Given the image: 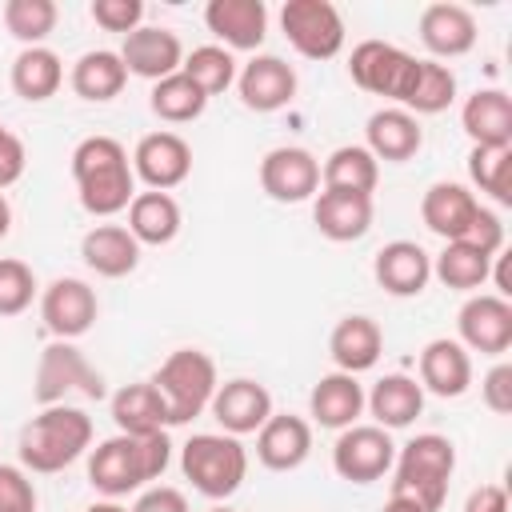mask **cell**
Here are the masks:
<instances>
[{"label":"cell","mask_w":512,"mask_h":512,"mask_svg":"<svg viewBox=\"0 0 512 512\" xmlns=\"http://www.w3.org/2000/svg\"><path fill=\"white\" fill-rule=\"evenodd\" d=\"M100 316L96 288L76 276H60L40 292V320L56 340H80Z\"/></svg>","instance_id":"cell-12"},{"label":"cell","mask_w":512,"mask_h":512,"mask_svg":"<svg viewBox=\"0 0 512 512\" xmlns=\"http://www.w3.org/2000/svg\"><path fill=\"white\" fill-rule=\"evenodd\" d=\"M72 180H76L80 208L100 220L124 212L136 196L132 160L116 136H84L72 148Z\"/></svg>","instance_id":"cell-2"},{"label":"cell","mask_w":512,"mask_h":512,"mask_svg":"<svg viewBox=\"0 0 512 512\" xmlns=\"http://www.w3.org/2000/svg\"><path fill=\"white\" fill-rule=\"evenodd\" d=\"M384 352V332L372 316H344L336 320L332 336H328V356L336 364V372H348V376H360L368 368H376Z\"/></svg>","instance_id":"cell-27"},{"label":"cell","mask_w":512,"mask_h":512,"mask_svg":"<svg viewBox=\"0 0 512 512\" xmlns=\"http://www.w3.org/2000/svg\"><path fill=\"white\" fill-rule=\"evenodd\" d=\"M420 44L432 52V60H456V56H468L476 48V16L472 8L464 4H452V0H440V4H428L420 12Z\"/></svg>","instance_id":"cell-19"},{"label":"cell","mask_w":512,"mask_h":512,"mask_svg":"<svg viewBox=\"0 0 512 512\" xmlns=\"http://www.w3.org/2000/svg\"><path fill=\"white\" fill-rule=\"evenodd\" d=\"M312 452V424L292 412H272L256 432V460L272 472H292Z\"/></svg>","instance_id":"cell-22"},{"label":"cell","mask_w":512,"mask_h":512,"mask_svg":"<svg viewBox=\"0 0 512 512\" xmlns=\"http://www.w3.org/2000/svg\"><path fill=\"white\" fill-rule=\"evenodd\" d=\"M72 92L80 100H92V104H104V100H116L128 84V68L120 60V52L112 48H92L84 52L76 64H72Z\"/></svg>","instance_id":"cell-31"},{"label":"cell","mask_w":512,"mask_h":512,"mask_svg":"<svg viewBox=\"0 0 512 512\" xmlns=\"http://www.w3.org/2000/svg\"><path fill=\"white\" fill-rule=\"evenodd\" d=\"M0 136H4V124H0Z\"/></svg>","instance_id":"cell-54"},{"label":"cell","mask_w":512,"mask_h":512,"mask_svg":"<svg viewBox=\"0 0 512 512\" xmlns=\"http://www.w3.org/2000/svg\"><path fill=\"white\" fill-rule=\"evenodd\" d=\"M380 512H424L420 504H412V500H404V496H392L388 492V500H384V508Z\"/></svg>","instance_id":"cell-50"},{"label":"cell","mask_w":512,"mask_h":512,"mask_svg":"<svg viewBox=\"0 0 512 512\" xmlns=\"http://www.w3.org/2000/svg\"><path fill=\"white\" fill-rule=\"evenodd\" d=\"M72 392H80L88 400H100L104 396V376L88 364V356L72 340H52L36 360L32 396H36L40 408H48V404H64Z\"/></svg>","instance_id":"cell-7"},{"label":"cell","mask_w":512,"mask_h":512,"mask_svg":"<svg viewBox=\"0 0 512 512\" xmlns=\"http://www.w3.org/2000/svg\"><path fill=\"white\" fill-rule=\"evenodd\" d=\"M128 512H192L188 508V496L180 488H168V484H156L148 492L136 496V504Z\"/></svg>","instance_id":"cell-48"},{"label":"cell","mask_w":512,"mask_h":512,"mask_svg":"<svg viewBox=\"0 0 512 512\" xmlns=\"http://www.w3.org/2000/svg\"><path fill=\"white\" fill-rule=\"evenodd\" d=\"M312 220L320 228V236L336 240V244H348V240H360L368 228H372V196H360V192H316L312 200Z\"/></svg>","instance_id":"cell-29"},{"label":"cell","mask_w":512,"mask_h":512,"mask_svg":"<svg viewBox=\"0 0 512 512\" xmlns=\"http://www.w3.org/2000/svg\"><path fill=\"white\" fill-rule=\"evenodd\" d=\"M56 20H60V8L52 0H8L4 4V28L24 48H40L56 32Z\"/></svg>","instance_id":"cell-40"},{"label":"cell","mask_w":512,"mask_h":512,"mask_svg":"<svg viewBox=\"0 0 512 512\" xmlns=\"http://www.w3.org/2000/svg\"><path fill=\"white\" fill-rule=\"evenodd\" d=\"M84 512H128L124 504H116V500H96V504H88Z\"/></svg>","instance_id":"cell-52"},{"label":"cell","mask_w":512,"mask_h":512,"mask_svg":"<svg viewBox=\"0 0 512 512\" xmlns=\"http://www.w3.org/2000/svg\"><path fill=\"white\" fill-rule=\"evenodd\" d=\"M208 512H232V508H224V504H216V508H208Z\"/></svg>","instance_id":"cell-53"},{"label":"cell","mask_w":512,"mask_h":512,"mask_svg":"<svg viewBox=\"0 0 512 512\" xmlns=\"http://www.w3.org/2000/svg\"><path fill=\"white\" fill-rule=\"evenodd\" d=\"M212 416L216 424L228 432V436H248V432H260L264 420L272 416V392L260 384V380H248V376H236V380H224L212 396Z\"/></svg>","instance_id":"cell-18"},{"label":"cell","mask_w":512,"mask_h":512,"mask_svg":"<svg viewBox=\"0 0 512 512\" xmlns=\"http://www.w3.org/2000/svg\"><path fill=\"white\" fill-rule=\"evenodd\" d=\"M24 168H28L24 140H20L16 132H8V128H4V136H0V192H4V188H12V184L24 176Z\"/></svg>","instance_id":"cell-47"},{"label":"cell","mask_w":512,"mask_h":512,"mask_svg":"<svg viewBox=\"0 0 512 512\" xmlns=\"http://www.w3.org/2000/svg\"><path fill=\"white\" fill-rule=\"evenodd\" d=\"M456 472V448L440 432H420L404 448H396L392 464V496L420 504L424 512H440L448 496V480Z\"/></svg>","instance_id":"cell-4"},{"label":"cell","mask_w":512,"mask_h":512,"mask_svg":"<svg viewBox=\"0 0 512 512\" xmlns=\"http://www.w3.org/2000/svg\"><path fill=\"white\" fill-rule=\"evenodd\" d=\"M260 188L276 204H304L320 192V160L300 144H280L260 160Z\"/></svg>","instance_id":"cell-11"},{"label":"cell","mask_w":512,"mask_h":512,"mask_svg":"<svg viewBox=\"0 0 512 512\" xmlns=\"http://www.w3.org/2000/svg\"><path fill=\"white\" fill-rule=\"evenodd\" d=\"M92 448V416L72 404L40 408L20 432V468L36 476L64 472Z\"/></svg>","instance_id":"cell-3"},{"label":"cell","mask_w":512,"mask_h":512,"mask_svg":"<svg viewBox=\"0 0 512 512\" xmlns=\"http://www.w3.org/2000/svg\"><path fill=\"white\" fill-rule=\"evenodd\" d=\"M12 232V204L4 200V192H0V240Z\"/></svg>","instance_id":"cell-51"},{"label":"cell","mask_w":512,"mask_h":512,"mask_svg":"<svg viewBox=\"0 0 512 512\" xmlns=\"http://www.w3.org/2000/svg\"><path fill=\"white\" fill-rule=\"evenodd\" d=\"M80 256H84V264H88L96 276L120 280V276L136 272V264H140V244H136V236H132L124 224H96V228L84 232Z\"/></svg>","instance_id":"cell-30"},{"label":"cell","mask_w":512,"mask_h":512,"mask_svg":"<svg viewBox=\"0 0 512 512\" xmlns=\"http://www.w3.org/2000/svg\"><path fill=\"white\" fill-rule=\"evenodd\" d=\"M92 20L104 28V32H136L144 24V4L140 0H92Z\"/></svg>","instance_id":"cell-43"},{"label":"cell","mask_w":512,"mask_h":512,"mask_svg":"<svg viewBox=\"0 0 512 512\" xmlns=\"http://www.w3.org/2000/svg\"><path fill=\"white\" fill-rule=\"evenodd\" d=\"M152 388L160 392L164 408H168V428L176 424H192L216 396L220 380H216V360L200 348H176L156 372H152Z\"/></svg>","instance_id":"cell-5"},{"label":"cell","mask_w":512,"mask_h":512,"mask_svg":"<svg viewBox=\"0 0 512 512\" xmlns=\"http://www.w3.org/2000/svg\"><path fill=\"white\" fill-rule=\"evenodd\" d=\"M420 388L444 400H456L472 388V356L460 340L436 336L420 352Z\"/></svg>","instance_id":"cell-23"},{"label":"cell","mask_w":512,"mask_h":512,"mask_svg":"<svg viewBox=\"0 0 512 512\" xmlns=\"http://www.w3.org/2000/svg\"><path fill=\"white\" fill-rule=\"evenodd\" d=\"M480 212V200L472 188L456 184V180H436L428 184V192L420 196V220L428 232H436L444 244L448 240H464L472 220Z\"/></svg>","instance_id":"cell-20"},{"label":"cell","mask_w":512,"mask_h":512,"mask_svg":"<svg viewBox=\"0 0 512 512\" xmlns=\"http://www.w3.org/2000/svg\"><path fill=\"white\" fill-rule=\"evenodd\" d=\"M236 92L240 104L252 112H280L296 96V72L272 52H256L240 72H236Z\"/></svg>","instance_id":"cell-16"},{"label":"cell","mask_w":512,"mask_h":512,"mask_svg":"<svg viewBox=\"0 0 512 512\" xmlns=\"http://www.w3.org/2000/svg\"><path fill=\"white\" fill-rule=\"evenodd\" d=\"M456 332L468 352L504 356L512 348V304L496 292H476L456 312Z\"/></svg>","instance_id":"cell-13"},{"label":"cell","mask_w":512,"mask_h":512,"mask_svg":"<svg viewBox=\"0 0 512 512\" xmlns=\"http://www.w3.org/2000/svg\"><path fill=\"white\" fill-rule=\"evenodd\" d=\"M8 80H12V92L20 96V100H28V104H44V100H52L56 92H60V84H64V64H60V56L52 52V48H24L16 60H12V72H8Z\"/></svg>","instance_id":"cell-34"},{"label":"cell","mask_w":512,"mask_h":512,"mask_svg":"<svg viewBox=\"0 0 512 512\" xmlns=\"http://www.w3.org/2000/svg\"><path fill=\"white\" fill-rule=\"evenodd\" d=\"M468 180L496 204H512V148H472Z\"/></svg>","instance_id":"cell-41"},{"label":"cell","mask_w":512,"mask_h":512,"mask_svg":"<svg viewBox=\"0 0 512 512\" xmlns=\"http://www.w3.org/2000/svg\"><path fill=\"white\" fill-rule=\"evenodd\" d=\"M396 464V444L380 424H352L332 444V468L348 484H372Z\"/></svg>","instance_id":"cell-10"},{"label":"cell","mask_w":512,"mask_h":512,"mask_svg":"<svg viewBox=\"0 0 512 512\" xmlns=\"http://www.w3.org/2000/svg\"><path fill=\"white\" fill-rule=\"evenodd\" d=\"M480 400H484V408L496 412V416H508V412H512V364H508V360H500V364H492V368L484 372V380H480Z\"/></svg>","instance_id":"cell-45"},{"label":"cell","mask_w":512,"mask_h":512,"mask_svg":"<svg viewBox=\"0 0 512 512\" xmlns=\"http://www.w3.org/2000/svg\"><path fill=\"white\" fill-rule=\"evenodd\" d=\"M464 512H508V492L504 484H480L468 492Z\"/></svg>","instance_id":"cell-49"},{"label":"cell","mask_w":512,"mask_h":512,"mask_svg":"<svg viewBox=\"0 0 512 512\" xmlns=\"http://www.w3.org/2000/svg\"><path fill=\"white\" fill-rule=\"evenodd\" d=\"M0 512H36V484L20 464H0Z\"/></svg>","instance_id":"cell-44"},{"label":"cell","mask_w":512,"mask_h":512,"mask_svg":"<svg viewBox=\"0 0 512 512\" xmlns=\"http://www.w3.org/2000/svg\"><path fill=\"white\" fill-rule=\"evenodd\" d=\"M492 260L488 252H480L476 244L468 240H448L440 256H432V276L444 284V288H456V292H476L488 284V272H492Z\"/></svg>","instance_id":"cell-36"},{"label":"cell","mask_w":512,"mask_h":512,"mask_svg":"<svg viewBox=\"0 0 512 512\" xmlns=\"http://www.w3.org/2000/svg\"><path fill=\"white\" fill-rule=\"evenodd\" d=\"M416 56L388 44V40H360L348 56V76L356 88L372 92V96H384V100H396V108L404 104L408 88H412V76H416Z\"/></svg>","instance_id":"cell-8"},{"label":"cell","mask_w":512,"mask_h":512,"mask_svg":"<svg viewBox=\"0 0 512 512\" xmlns=\"http://www.w3.org/2000/svg\"><path fill=\"white\" fill-rule=\"evenodd\" d=\"M120 60L128 68V76H140V80H164L172 72H180L184 64V44L172 28H160V24H140L136 32L124 36L120 44Z\"/></svg>","instance_id":"cell-15"},{"label":"cell","mask_w":512,"mask_h":512,"mask_svg":"<svg viewBox=\"0 0 512 512\" xmlns=\"http://www.w3.org/2000/svg\"><path fill=\"white\" fill-rule=\"evenodd\" d=\"M468 244H476L480 252H488V256H496V252H504V224H500V216L492 212V208H484L480 204V212H476V220H472V228H468V236H464Z\"/></svg>","instance_id":"cell-46"},{"label":"cell","mask_w":512,"mask_h":512,"mask_svg":"<svg viewBox=\"0 0 512 512\" xmlns=\"http://www.w3.org/2000/svg\"><path fill=\"white\" fill-rule=\"evenodd\" d=\"M364 412V384L348 372H328L312 384L308 392V416L320 424V428H332V432H344L360 420Z\"/></svg>","instance_id":"cell-26"},{"label":"cell","mask_w":512,"mask_h":512,"mask_svg":"<svg viewBox=\"0 0 512 512\" xmlns=\"http://www.w3.org/2000/svg\"><path fill=\"white\" fill-rule=\"evenodd\" d=\"M452 100H456V72L440 60H420L400 108L420 120V116H436V112L452 108Z\"/></svg>","instance_id":"cell-37"},{"label":"cell","mask_w":512,"mask_h":512,"mask_svg":"<svg viewBox=\"0 0 512 512\" xmlns=\"http://www.w3.org/2000/svg\"><path fill=\"white\" fill-rule=\"evenodd\" d=\"M180 472L208 500H228L248 476V448L228 432H196L180 448Z\"/></svg>","instance_id":"cell-6"},{"label":"cell","mask_w":512,"mask_h":512,"mask_svg":"<svg viewBox=\"0 0 512 512\" xmlns=\"http://www.w3.org/2000/svg\"><path fill=\"white\" fill-rule=\"evenodd\" d=\"M460 128L472 148H512V100L504 88H480L460 108Z\"/></svg>","instance_id":"cell-24"},{"label":"cell","mask_w":512,"mask_h":512,"mask_svg":"<svg viewBox=\"0 0 512 512\" xmlns=\"http://www.w3.org/2000/svg\"><path fill=\"white\" fill-rule=\"evenodd\" d=\"M180 72L212 100V96H220V92H228L232 84H236V56L228 52V48H220V44H200V48H192L188 56H184V64H180Z\"/></svg>","instance_id":"cell-38"},{"label":"cell","mask_w":512,"mask_h":512,"mask_svg":"<svg viewBox=\"0 0 512 512\" xmlns=\"http://www.w3.org/2000/svg\"><path fill=\"white\" fill-rule=\"evenodd\" d=\"M112 420L124 436H152L168 428V408L152 388V380H136L112 396Z\"/></svg>","instance_id":"cell-33"},{"label":"cell","mask_w":512,"mask_h":512,"mask_svg":"<svg viewBox=\"0 0 512 512\" xmlns=\"http://www.w3.org/2000/svg\"><path fill=\"white\" fill-rule=\"evenodd\" d=\"M372 276L388 296H420L432 280V256L416 240H392L376 252Z\"/></svg>","instance_id":"cell-21"},{"label":"cell","mask_w":512,"mask_h":512,"mask_svg":"<svg viewBox=\"0 0 512 512\" xmlns=\"http://www.w3.org/2000/svg\"><path fill=\"white\" fill-rule=\"evenodd\" d=\"M172 464V440L168 432L152 436H108L92 448L88 456V484L104 500H120L128 492H140L148 480H160L164 468Z\"/></svg>","instance_id":"cell-1"},{"label":"cell","mask_w":512,"mask_h":512,"mask_svg":"<svg viewBox=\"0 0 512 512\" xmlns=\"http://www.w3.org/2000/svg\"><path fill=\"white\" fill-rule=\"evenodd\" d=\"M424 144V128L412 112L404 108H376L364 124V148L376 156V160H388V164H404L420 152Z\"/></svg>","instance_id":"cell-25"},{"label":"cell","mask_w":512,"mask_h":512,"mask_svg":"<svg viewBox=\"0 0 512 512\" xmlns=\"http://www.w3.org/2000/svg\"><path fill=\"white\" fill-rule=\"evenodd\" d=\"M280 28L304 60H332L344 48V16L332 0H288L280 8Z\"/></svg>","instance_id":"cell-9"},{"label":"cell","mask_w":512,"mask_h":512,"mask_svg":"<svg viewBox=\"0 0 512 512\" xmlns=\"http://www.w3.org/2000/svg\"><path fill=\"white\" fill-rule=\"evenodd\" d=\"M380 180V160L364 148V144H340L328 152V160L320 164V184L332 192H360L372 196Z\"/></svg>","instance_id":"cell-35"},{"label":"cell","mask_w":512,"mask_h":512,"mask_svg":"<svg viewBox=\"0 0 512 512\" xmlns=\"http://www.w3.org/2000/svg\"><path fill=\"white\" fill-rule=\"evenodd\" d=\"M36 292H40L36 288V272L16 256H0V316L28 312Z\"/></svg>","instance_id":"cell-42"},{"label":"cell","mask_w":512,"mask_h":512,"mask_svg":"<svg viewBox=\"0 0 512 512\" xmlns=\"http://www.w3.org/2000/svg\"><path fill=\"white\" fill-rule=\"evenodd\" d=\"M364 408L384 432H396V428H408L424 412V388L416 376L388 372L372 384V392H364Z\"/></svg>","instance_id":"cell-28"},{"label":"cell","mask_w":512,"mask_h":512,"mask_svg":"<svg viewBox=\"0 0 512 512\" xmlns=\"http://www.w3.org/2000/svg\"><path fill=\"white\" fill-rule=\"evenodd\" d=\"M136 244H172L180 232V204L172 192H136L128 204V224H124Z\"/></svg>","instance_id":"cell-32"},{"label":"cell","mask_w":512,"mask_h":512,"mask_svg":"<svg viewBox=\"0 0 512 512\" xmlns=\"http://www.w3.org/2000/svg\"><path fill=\"white\" fill-rule=\"evenodd\" d=\"M204 24L220 40V48L256 52L268 36V4L264 0H208Z\"/></svg>","instance_id":"cell-17"},{"label":"cell","mask_w":512,"mask_h":512,"mask_svg":"<svg viewBox=\"0 0 512 512\" xmlns=\"http://www.w3.org/2000/svg\"><path fill=\"white\" fill-rule=\"evenodd\" d=\"M148 104H152V112H156L160 120H168V124H188V120H196V116L208 108V96H204L184 72H172V76H164V80L152 84Z\"/></svg>","instance_id":"cell-39"},{"label":"cell","mask_w":512,"mask_h":512,"mask_svg":"<svg viewBox=\"0 0 512 512\" xmlns=\"http://www.w3.org/2000/svg\"><path fill=\"white\" fill-rule=\"evenodd\" d=\"M192 172V148L180 132H148L132 148V176L148 184V192H172Z\"/></svg>","instance_id":"cell-14"}]
</instances>
